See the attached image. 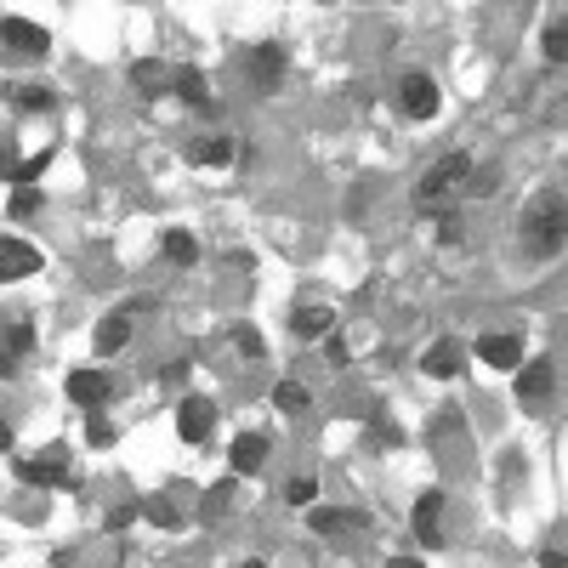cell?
Segmentation results:
<instances>
[{
	"instance_id": "obj_1",
	"label": "cell",
	"mask_w": 568,
	"mask_h": 568,
	"mask_svg": "<svg viewBox=\"0 0 568 568\" xmlns=\"http://www.w3.org/2000/svg\"><path fill=\"white\" fill-rule=\"evenodd\" d=\"M523 233H529V250L534 256H551L563 245V199H534V211L523 216Z\"/></svg>"
},
{
	"instance_id": "obj_2",
	"label": "cell",
	"mask_w": 568,
	"mask_h": 568,
	"mask_svg": "<svg viewBox=\"0 0 568 568\" xmlns=\"http://www.w3.org/2000/svg\"><path fill=\"white\" fill-rule=\"evenodd\" d=\"M466 177H472V160H466V154H444V160L421 177V199H444L449 188H455V182H466Z\"/></svg>"
},
{
	"instance_id": "obj_3",
	"label": "cell",
	"mask_w": 568,
	"mask_h": 568,
	"mask_svg": "<svg viewBox=\"0 0 568 568\" xmlns=\"http://www.w3.org/2000/svg\"><path fill=\"white\" fill-rule=\"evenodd\" d=\"M0 40L23 57H46V29L29 23V18H0Z\"/></svg>"
},
{
	"instance_id": "obj_4",
	"label": "cell",
	"mask_w": 568,
	"mask_h": 568,
	"mask_svg": "<svg viewBox=\"0 0 568 568\" xmlns=\"http://www.w3.org/2000/svg\"><path fill=\"white\" fill-rule=\"evenodd\" d=\"M216 426V404L211 398H182V409H177V432L188 438V444H199L205 432Z\"/></svg>"
},
{
	"instance_id": "obj_5",
	"label": "cell",
	"mask_w": 568,
	"mask_h": 568,
	"mask_svg": "<svg viewBox=\"0 0 568 568\" xmlns=\"http://www.w3.org/2000/svg\"><path fill=\"white\" fill-rule=\"evenodd\" d=\"M35 267H40V250H29L23 239H0V284L29 279Z\"/></svg>"
},
{
	"instance_id": "obj_6",
	"label": "cell",
	"mask_w": 568,
	"mask_h": 568,
	"mask_svg": "<svg viewBox=\"0 0 568 568\" xmlns=\"http://www.w3.org/2000/svg\"><path fill=\"white\" fill-rule=\"evenodd\" d=\"M438 517H444V495L426 489V495L415 500V534H421L426 546H444V523H438Z\"/></svg>"
},
{
	"instance_id": "obj_7",
	"label": "cell",
	"mask_w": 568,
	"mask_h": 568,
	"mask_svg": "<svg viewBox=\"0 0 568 568\" xmlns=\"http://www.w3.org/2000/svg\"><path fill=\"white\" fill-rule=\"evenodd\" d=\"M404 114L409 120H432V114H438V86H432L426 74H409L404 80Z\"/></svg>"
},
{
	"instance_id": "obj_8",
	"label": "cell",
	"mask_w": 568,
	"mask_h": 568,
	"mask_svg": "<svg viewBox=\"0 0 568 568\" xmlns=\"http://www.w3.org/2000/svg\"><path fill=\"white\" fill-rule=\"evenodd\" d=\"M330 324H336V313H330L324 302H302L296 313H290V330H296L302 341H319V336H330Z\"/></svg>"
},
{
	"instance_id": "obj_9",
	"label": "cell",
	"mask_w": 568,
	"mask_h": 568,
	"mask_svg": "<svg viewBox=\"0 0 568 568\" xmlns=\"http://www.w3.org/2000/svg\"><path fill=\"white\" fill-rule=\"evenodd\" d=\"M478 358L495 364V370H517V364H523V336H483Z\"/></svg>"
},
{
	"instance_id": "obj_10",
	"label": "cell",
	"mask_w": 568,
	"mask_h": 568,
	"mask_svg": "<svg viewBox=\"0 0 568 568\" xmlns=\"http://www.w3.org/2000/svg\"><path fill=\"white\" fill-rule=\"evenodd\" d=\"M421 370L438 375V381H449V375L466 370V353L455 347V341H432V347H426V358H421Z\"/></svg>"
},
{
	"instance_id": "obj_11",
	"label": "cell",
	"mask_w": 568,
	"mask_h": 568,
	"mask_svg": "<svg viewBox=\"0 0 568 568\" xmlns=\"http://www.w3.org/2000/svg\"><path fill=\"white\" fill-rule=\"evenodd\" d=\"M69 398L74 404H86V409L108 404V375L103 370H74L69 375Z\"/></svg>"
},
{
	"instance_id": "obj_12",
	"label": "cell",
	"mask_w": 568,
	"mask_h": 568,
	"mask_svg": "<svg viewBox=\"0 0 568 568\" xmlns=\"http://www.w3.org/2000/svg\"><path fill=\"white\" fill-rule=\"evenodd\" d=\"M18 478H23V483H74L69 466H63V449L40 455V461H18Z\"/></svg>"
},
{
	"instance_id": "obj_13",
	"label": "cell",
	"mask_w": 568,
	"mask_h": 568,
	"mask_svg": "<svg viewBox=\"0 0 568 568\" xmlns=\"http://www.w3.org/2000/svg\"><path fill=\"white\" fill-rule=\"evenodd\" d=\"M546 392H551V364L546 358H534L529 370L517 375V398H523V404H540Z\"/></svg>"
},
{
	"instance_id": "obj_14",
	"label": "cell",
	"mask_w": 568,
	"mask_h": 568,
	"mask_svg": "<svg viewBox=\"0 0 568 568\" xmlns=\"http://www.w3.org/2000/svg\"><path fill=\"white\" fill-rule=\"evenodd\" d=\"M267 461V438L262 432H245L239 444H233V472H256Z\"/></svg>"
},
{
	"instance_id": "obj_15",
	"label": "cell",
	"mask_w": 568,
	"mask_h": 568,
	"mask_svg": "<svg viewBox=\"0 0 568 568\" xmlns=\"http://www.w3.org/2000/svg\"><path fill=\"white\" fill-rule=\"evenodd\" d=\"M125 341H131V313H114L97 324V353H120Z\"/></svg>"
},
{
	"instance_id": "obj_16",
	"label": "cell",
	"mask_w": 568,
	"mask_h": 568,
	"mask_svg": "<svg viewBox=\"0 0 568 568\" xmlns=\"http://www.w3.org/2000/svg\"><path fill=\"white\" fill-rule=\"evenodd\" d=\"M284 74V46H256V86H279Z\"/></svg>"
},
{
	"instance_id": "obj_17",
	"label": "cell",
	"mask_w": 568,
	"mask_h": 568,
	"mask_svg": "<svg viewBox=\"0 0 568 568\" xmlns=\"http://www.w3.org/2000/svg\"><path fill=\"white\" fill-rule=\"evenodd\" d=\"M171 86H177V97H182V103H194V108H205V103H211V86H205V74H199V69H182L177 80H171Z\"/></svg>"
},
{
	"instance_id": "obj_18",
	"label": "cell",
	"mask_w": 568,
	"mask_h": 568,
	"mask_svg": "<svg viewBox=\"0 0 568 568\" xmlns=\"http://www.w3.org/2000/svg\"><path fill=\"white\" fill-rule=\"evenodd\" d=\"M347 523H358V517L353 512H336V506H313V512H307V529H313V534H341Z\"/></svg>"
},
{
	"instance_id": "obj_19",
	"label": "cell",
	"mask_w": 568,
	"mask_h": 568,
	"mask_svg": "<svg viewBox=\"0 0 568 568\" xmlns=\"http://www.w3.org/2000/svg\"><path fill=\"white\" fill-rule=\"evenodd\" d=\"M194 160H199V165H228V160H233V142H228V137L194 142Z\"/></svg>"
},
{
	"instance_id": "obj_20",
	"label": "cell",
	"mask_w": 568,
	"mask_h": 568,
	"mask_svg": "<svg viewBox=\"0 0 568 568\" xmlns=\"http://www.w3.org/2000/svg\"><path fill=\"white\" fill-rule=\"evenodd\" d=\"M165 256H171V262H182V267H188V262H199L194 233H177V228H171V233H165Z\"/></svg>"
},
{
	"instance_id": "obj_21",
	"label": "cell",
	"mask_w": 568,
	"mask_h": 568,
	"mask_svg": "<svg viewBox=\"0 0 568 568\" xmlns=\"http://www.w3.org/2000/svg\"><path fill=\"white\" fill-rule=\"evenodd\" d=\"M279 409H290V415H302V409H307V387H302V381H279Z\"/></svg>"
},
{
	"instance_id": "obj_22",
	"label": "cell",
	"mask_w": 568,
	"mask_h": 568,
	"mask_svg": "<svg viewBox=\"0 0 568 568\" xmlns=\"http://www.w3.org/2000/svg\"><path fill=\"white\" fill-rule=\"evenodd\" d=\"M148 517H154V523H160V529H182L177 506H171V500H165V495H154V500H148Z\"/></svg>"
},
{
	"instance_id": "obj_23",
	"label": "cell",
	"mask_w": 568,
	"mask_h": 568,
	"mask_svg": "<svg viewBox=\"0 0 568 568\" xmlns=\"http://www.w3.org/2000/svg\"><path fill=\"white\" fill-rule=\"evenodd\" d=\"M137 86L148 91V97H160V91H165V74H160V63H137Z\"/></svg>"
},
{
	"instance_id": "obj_24",
	"label": "cell",
	"mask_w": 568,
	"mask_h": 568,
	"mask_svg": "<svg viewBox=\"0 0 568 568\" xmlns=\"http://www.w3.org/2000/svg\"><path fill=\"white\" fill-rule=\"evenodd\" d=\"M546 57H551V63H563V57H568V29H563V23H551V29H546Z\"/></svg>"
},
{
	"instance_id": "obj_25",
	"label": "cell",
	"mask_w": 568,
	"mask_h": 568,
	"mask_svg": "<svg viewBox=\"0 0 568 568\" xmlns=\"http://www.w3.org/2000/svg\"><path fill=\"white\" fill-rule=\"evenodd\" d=\"M233 341H239V353H245V358H262V336H256L250 324H239V330H233Z\"/></svg>"
},
{
	"instance_id": "obj_26",
	"label": "cell",
	"mask_w": 568,
	"mask_h": 568,
	"mask_svg": "<svg viewBox=\"0 0 568 568\" xmlns=\"http://www.w3.org/2000/svg\"><path fill=\"white\" fill-rule=\"evenodd\" d=\"M46 171V154H35V160H23V165H12V177H18V188H29V182Z\"/></svg>"
},
{
	"instance_id": "obj_27",
	"label": "cell",
	"mask_w": 568,
	"mask_h": 568,
	"mask_svg": "<svg viewBox=\"0 0 568 568\" xmlns=\"http://www.w3.org/2000/svg\"><path fill=\"white\" fill-rule=\"evenodd\" d=\"M228 500H233V478H228V483H216L211 495H205V517H216L222 506H228Z\"/></svg>"
},
{
	"instance_id": "obj_28",
	"label": "cell",
	"mask_w": 568,
	"mask_h": 568,
	"mask_svg": "<svg viewBox=\"0 0 568 568\" xmlns=\"http://www.w3.org/2000/svg\"><path fill=\"white\" fill-rule=\"evenodd\" d=\"M40 211V194L35 188H18V194H12V216H35Z\"/></svg>"
},
{
	"instance_id": "obj_29",
	"label": "cell",
	"mask_w": 568,
	"mask_h": 568,
	"mask_svg": "<svg viewBox=\"0 0 568 568\" xmlns=\"http://www.w3.org/2000/svg\"><path fill=\"white\" fill-rule=\"evenodd\" d=\"M18 103H23V108H52V91H46V86H23Z\"/></svg>"
},
{
	"instance_id": "obj_30",
	"label": "cell",
	"mask_w": 568,
	"mask_h": 568,
	"mask_svg": "<svg viewBox=\"0 0 568 568\" xmlns=\"http://www.w3.org/2000/svg\"><path fill=\"white\" fill-rule=\"evenodd\" d=\"M6 347H12V353H29V347H35V330H29V324H12Z\"/></svg>"
},
{
	"instance_id": "obj_31",
	"label": "cell",
	"mask_w": 568,
	"mask_h": 568,
	"mask_svg": "<svg viewBox=\"0 0 568 568\" xmlns=\"http://www.w3.org/2000/svg\"><path fill=\"white\" fill-rule=\"evenodd\" d=\"M313 495H319V483H313V478H296V483H290V500H296V506H313Z\"/></svg>"
},
{
	"instance_id": "obj_32",
	"label": "cell",
	"mask_w": 568,
	"mask_h": 568,
	"mask_svg": "<svg viewBox=\"0 0 568 568\" xmlns=\"http://www.w3.org/2000/svg\"><path fill=\"white\" fill-rule=\"evenodd\" d=\"M114 438H120V432H114L108 421H91V444H97V449H108Z\"/></svg>"
},
{
	"instance_id": "obj_33",
	"label": "cell",
	"mask_w": 568,
	"mask_h": 568,
	"mask_svg": "<svg viewBox=\"0 0 568 568\" xmlns=\"http://www.w3.org/2000/svg\"><path fill=\"white\" fill-rule=\"evenodd\" d=\"M438 233H444V245H461V216H444V222H438Z\"/></svg>"
},
{
	"instance_id": "obj_34",
	"label": "cell",
	"mask_w": 568,
	"mask_h": 568,
	"mask_svg": "<svg viewBox=\"0 0 568 568\" xmlns=\"http://www.w3.org/2000/svg\"><path fill=\"white\" fill-rule=\"evenodd\" d=\"M540 568H568V557H563V546H551V551H540Z\"/></svg>"
},
{
	"instance_id": "obj_35",
	"label": "cell",
	"mask_w": 568,
	"mask_h": 568,
	"mask_svg": "<svg viewBox=\"0 0 568 568\" xmlns=\"http://www.w3.org/2000/svg\"><path fill=\"white\" fill-rule=\"evenodd\" d=\"M160 381H171V387H177V381H188V364H165Z\"/></svg>"
},
{
	"instance_id": "obj_36",
	"label": "cell",
	"mask_w": 568,
	"mask_h": 568,
	"mask_svg": "<svg viewBox=\"0 0 568 568\" xmlns=\"http://www.w3.org/2000/svg\"><path fill=\"white\" fill-rule=\"evenodd\" d=\"M387 568H421V563H415V557H392Z\"/></svg>"
},
{
	"instance_id": "obj_37",
	"label": "cell",
	"mask_w": 568,
	"mask_h": 568,
	"mask_svg": "<svg viewBox=\"0 0 568 568\" xmlns=\"http://www.w3.org/2000/svg\"><path fill=\"white\" fill-rule=\"evenodd\" d=\"M0 449H12V426L0 421Z\"/></svg>"
},
{
	"instance_id": "obj_38",
	"label": "cell",
	"mask_w": 568,
	"mask_h": 568,
	"mask_svg": "<svg viewBox=\"0 0 568 568\" xmlns=\"http://www.w3.org/2000/svg\"><path fill=\"white\" fill-rule=\"evenodd\" d=\"M6 370H12V358H6V353H0V375H6Z\"/></svg>"
},
{
	"instance_id": "obj_39",
	"label": "cell",
	"mask_w": 568,
	"mask_h": 568,
	"mask_svg": "<svg viewBox=\"0 0 568 568\" xmlns=\"http://www.w3.org/2000/svg\"><path fill=\"white\" fill-rule=\"evenodd\" d=\"M245 568H267V563H245Z\"/></svg>"
}]
</instances>
